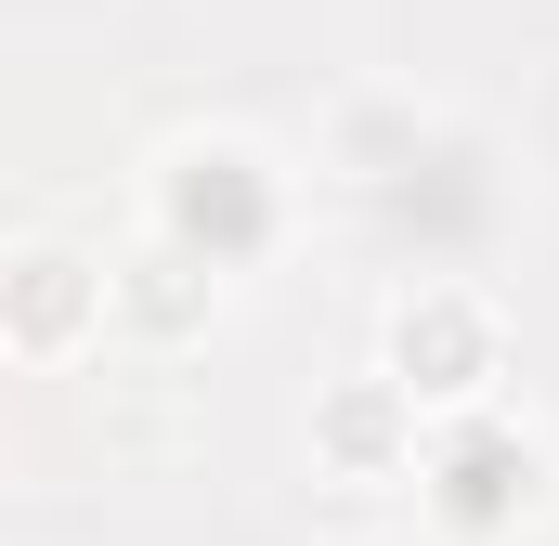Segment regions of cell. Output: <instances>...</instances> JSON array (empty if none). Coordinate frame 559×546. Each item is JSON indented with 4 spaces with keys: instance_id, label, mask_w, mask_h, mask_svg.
I'll list each match as a JSON object with an SVG mask.
<instances>
[{
    "instance_id": "6da1fadb",
    "label": "cell",
    "mask_w": 559,
    "mask_h": 546,
    "mask_svg": "<svg viewBox=\"0 0 559 546\" xmlns=\"http://www.w3.org/2000/svg\"><path fill=\"white\" fill-rule=\"evenodd\" d=\"M156 235H182L209 273H248L286 235V195H274V169H261L248 143H182V156L156 169Z\"/></svg>"
},
{
    "instance_id": "7a4b0ae2",
    "label": "cell",
    "mask_w": 559,
    "mask_h": 546,
    "mask_svg": "<svg viewBox=\"0 0 559 546\" xmlns=\"http://www.w3.org/2000/svg\"><path fill=\"white\" fill-rule=\"evenodd\" d=\"M429 508H442L455 534H521V521L547 508V442L468 404L442 442H429Z\"/></svg>"
},
{
    "instance_id": "3957f363",
    "label": "cell",
    "mask_w": 559,
    "mask_h": 546,
    "mask_svg": "<svg viewBox=\"0 0 559 546\" xmlns=\"http://www.w3.org/2000/svg\"><path fill=\"white\" fill-rule=\"evenodd\" d=\"M391 378L417 391V404H481L495 378H508V325H495V299L481 286H417L404 312H391Z\"/></svg>"
},
{
    "instance_id": "277c9868",
    "label": "cell",
    "mask_w": 559,
    "mask_h": 546,
    "mask_svg": "<svg viewBox=\"0 0 559 546\" xmlns=\"http://www.w3.org/2000/svg\"><path fill=\"white\" fill-rule=\"evenodd\" d=\"M312 455L338 468V482H391V468H417V391L378 365V378H338L325 404H312Z\"/></svg>"
},
{
    "instance_id": "5b68a950",
    "label": "cell",
    "mask_w": 559,
    "mask_h": 546,
    "mask_svg": "<svg viewBox=\"0 0 559 546\" xmlns=\"http://www.w3.org/2000/svg\"><path fill=\"white\" fill-rule=\"evenodd\" d=\"M105 312H118V286L79 261V248H26L13 286H0V325H13V352H39V365H52V352H79Z\"/></svg>"
},
{
    "instance_id": "8992f818",
    "label": "cell",
    "mask_w": 559,
    "mask_h": 546,
    "mask_svg": "<svg viewBox=\"0 0 559 546\" xmlns=\"http://www.w3.org/2000/svg\"><path fill=\"white\" fill-rule=\"evenodd\" d=\"M105 286H118V325H131V339H156V352L209 339V312H222V273L195 261L182 235H156V248H131V261L105 273Z\"/></svg>"
}]
</instances>
